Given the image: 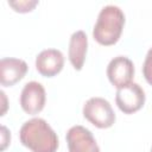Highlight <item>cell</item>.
<instances>
[{
    "mask_svg": "<svg viewBox=\"0 0 152 152\" xmlns=\"http://www.w3.org/2000/svg\"><path fill=\"white\" fill-rule=\"evenodd\" d=\"M20 142L32 152H56L58 137L42 118H33L23 124L19 131Z\"/></svg>",
    "mask_w": 152,
    "mask_h": 152,
    "instance_id": "cell-1",
    "label": "cell"
},
{
    "mask_svg": "<svg viewBox=\"0 0 152 152\" xmlns=\"http://www.w3.org/2000/svg\"><path fill=\"white\" fill-rule=\"evenodd\" d=\"M125 25V14L115 5H107L101 8L93 28L94 39L104 46L114 45L121 37Z\"/></svg>",
    "mask_w": 152,
    "mask_h": 152,
    "instance_id": "cell-2",
    "label": "cell"
},
{
    "mask_svg": "<svg viewBox=\"0 0 152 152\" xmlns=\"http://www.w3.org/2000/svg\"><path fill=\"white\" fill-rule=\"evenodd\" d=\"M83 116L97 128H109L114 125L116 116L109 101L94 96L83 104Z\"/></svg>",
    "mask_w": 152,
    "mask_h": 152,
    "instance_id": "cell-3",
    "label": "cell"
},
{
    "mask_svg": "<svg viewBox=\"0 0 152 152\" xmlns=\"http://www.w3.org/2000/svg\"><path fill=\"white\" fill-rule=\"evenodd\" d=\"M145 100L146 96L144 89L134 82L118 89L115 94V103L118 108L125 114H133L141 109Z\"/></svg>",
    "mask_w": 152,
    "mask_h": 152,
    "instance_id": "cell-4",
    "label": "cell"
},
{
    "mask_svg": "<svg viewBox=\"0 0 152 152\" xmlns=\"http://www.w3.org/2000/svg\"><path fill=\"white\" fill-rule=\"evenodd\" d=\"M107 77L116 88H124L132 83L134 77V64L125 56H116L107 65Z\"/></svg>",
    "mask_w": 152,
    "mask_h": 152,
    "instance_id": "cell-5",
    "label": "cell"
},
{
    "mask_svg": "<svg viewBox=\"0 0 152 152\" xmlns=\"http://www.w3.org/2000/svg\"><path fill=\"white\" fill-rule=\"evenodd\" d=\"M46 94L45 88L37 81L27 82L20 94V106L23 110L30 115L40 113L45 106Z\"/></svg>",
    "mask_w": 152,
    "mask_h": 152,
    "instance_id": "cell-6",
    "label": "cell"
},
{
    "mask_svg": "<svg viewBox=\"0 0 152 152\" xmlns=\"http://www.w3.org/2000/svg\"><path fill=\"white\" fill-rule=\"evenodd\" d=\"M65 139L69 152H100V147L93 133L81 125L70 127Z\"/></svg>",
    "mask_w": 152,
    "mask_h": 152,
    "instance_id": "cell-7",
    "label": "cell"
},
{
    "mask_svg": "<svg viewBox=\"0 0 152 152\" xmlns=\"http://www.w3.org/2000/svg\"><path fill=\"white\" fill-rule=\"evenodd\" d=\"M64 56L57 49H45L36 57V69L44 77H53L62 71Z\"/></svg>",
    "mask_w": 152,
    "mask_h": 152,
    "instance_id": "cell-8",
    "label": "cell"
},
{
    "mask_svg": "<svg viewBox=\"0 0 152 152\" xmlns=\"http://www.w3.org/2000/svg\"><path fill=\"white\" fill-rule=\"evenodd\" d=\"M27 64L19 58H2L0 61V83L4 87H12L18 83L27 72Z\"/></svg>",
    "mask_w": 152,
    "mask_h": 152,
    "instance_id": "cell-9",
    "label": "cell"
},
{
    "mask_svg": "<svg viewBox=\"0 0 152 152\" xmlns=\"http://www.w3.org/2000/svg\"><path fill=\"white\" fill-rule=\"evenodd\" d=\"M87 51H88V37L86 32L82 30L75 31L70 37L69 49H68V57L75 70L80 71L83 68Z\"/></svg>",
    "mask_w": 152,
    "mask_h": 152,
    "instance_id": "cell-10",
    "label": "cell"
},
{
    "mask_svg": "<svg viewBox=\"0 0 152 152\" xmlns=\"http://www.w3.org/2000/svg\"><path fill=\"white\" fill-rule=\"evenodd\" d=\"M8 5L19 13H27L31 12L37 5V0H17V1H8Z\"/></svg>",
    "mask_w": 152,
    "mask_h": 152,
    "instance_id": "cell-11",
    "label": "cell"
},
{
    "mask_svg": "<svg viewBox=\"0 0 152 152\" xmlns=\"http://www.w3.org/2000/svg\"><path fill=\"white\" fill-rule=\"evenodd\" d=\"M142 75L146 82L152 86V48L146 53V57L142 64Z\"/></svg>",
    "mask_w": 152,
    "mask_h": 152,
    "instance_id": "cell-12",
    "label": "cell"
},
{
    "mask_svg": "<svg viewBox=\"0 0 152 152\" xmlns=\"http://www.w3.org/2000/svg\"><path fill=\"white\" fill-rule=\"evenodd\" d=\"M10 141H11V133H10V131L5 126H1V151L6 150V147L10 144Z\"/></svg>",
    "mask_w": 152,
    "mask_h": 152,
    "instance_id": "cell-13",
    "label": "cell"
},
{
    "mask_svg": "<svg viewBox=\"0 0 152 152\" xmlns=\"http://www.w3.org/2000/svg\"><path fill=\"white\" fill-rule=\"evenodd\" d=\"M0 94H1V97H2V101H4V109H2V112H1V115H4L5 112H6V107H7V104H6V95H5L4 90H1Z\"/></svg>",
    "mask_w": 152,
    "mask_h": 152,
    "instance_id": "cell-14",
    "label": "cell"
},
{
    "mask_svg": "<svg viewBox=\"0 0 152 152\" xmlns=\"http://www.w3.org/2000/svg\"><path fill=\"white\" fill-rule=\"evenodd\" d=\"M151 152H152V148H151Z\"/></svg>",
    "mask_w": 152,
    "mask_h": 152,
    "instance_id": "cell-15",
    "label": "cell"
}]
</instances>
